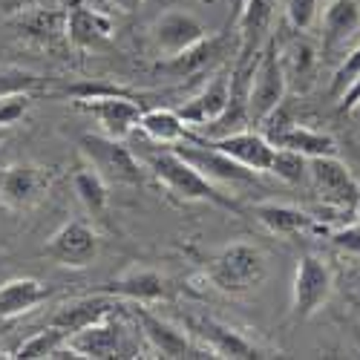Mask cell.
<instances>
[{
  "mask_svg": "<svg viewBox=\"0 0 360 360\" xmlns=\"http://www.w3.org/2000/svg\"><path fill=\"white\" fill-rule=\"evenodd\" d=\"M147 170L153 173L159 182L185 202H211L225 211H243L236 199H231L219 185H214L207 176H202L185 156H179L173 147L159 144V150H147L141 156Z\"/></svg>",
  "mask_w": 360,
  "mask_h": 360,
  "instance_id": "cell-1",
  "label": "cell"
},
{
  "mask_svg": "<svg viewBox=\"0 0 360 360\" xmlns=\"http://www.w3.org/2000/svg\"><path fill=\"white\" fill-rule=\"evenodd\" d=\"M268 277L265 254L251 243H231L217 251L205 265V280L217 291L231 297H245L257 291Z\"/></svg>",
  "mask_w": 360,
  "mask_h": 360,
  "instance_id": "cell-2",
  "label": "cell"
},
{
  "mask_svg": "<svg viewBox=\"0 0 360 360\" xmlns=\"http://www.w3.org/2000/svg\"><path fill=\"white\" fill-rule=\"evenodd\" d=\"M288 93V78L280 61V52L274 44H268L259 52V61L251 70V84L245 89V107H248V124H262L265 118H271Z\"/></svg>",
  "mask_w": 360,
  "mask_h": 360,
  "instance_id": "cell-3",
  "label": "cell"
},
{
  "mask_svg": "<svg viewBox=\"0 0 360 360\" xmlns=\"http://www.w3.org/2000/svg\"><path fill=\"white\" fill-rule=\"evenodd\" d=\"M78 144L86 165L98 170L107 179V185H141L144 167L122 139H110L104 133H84Z\"/></svg>",
  "mask_w": 360,
  "mask_h": 360,
  "instance_id": "cell-4",
  "label": "cell"
},
{
  "mask_svg": "<svg viewBox=\"0 0 360 360\" xmlns=\"http://www.w3.org/2000/svg\"><path fill=\"white\" fill-rule=\"evenodd\" d=\"M335 291V274L320 257L306 254L297 259V271L291 283V320H311Z\"/></svg>",
  "mask_w": 360,
  "mask_h": 360,
  "instance_id": "cell-5",
  "label": "cell"
},
{
  "mask_svg": "<svg viewBox=\"0 0 360 360\" xmlns=\"http://www.w3.org/2000/svg\"><path fill=\"white\" fill-rule=\"evenodd\" d=\"M309 179L326 207H332L338 214H357L360 182L338 156L309 159Z\"/></svg>",
  "mask_w": 360,
  "mask_h": 360,
  "instance_id": "cell-6",
  "label": "cell"
},
{
  "mask_svg": "<svg viewBox=\"0 0 360 360\" xmlns=\"http://www.w3.org/2000/svg\"><path fill=\"white\" fill-rule=\"evenodd\" d=\"M101 254V239L98 231L84 222V219H72L67 225H61L46 243V257L64 268H89Z\"/></svg>",
  "mask_w": 360,
  "mask_h": 360,
  "instance_id": "cell-7",
  "label": "cell"
},
{
  "mask_svg": "<svg viewBox=\"0 0 360 360\" xmlns=\"http://www.w3.org/2000/svg\"><path fill=\"white\" fill-rule=\"evenodd\" d=\"M136 323L141 326V335L147 340V346L153 349L159 357L167 360H182V357H211L205 346L196 343L193 335L182 332L179 326L167 323L165 317L153 314L150 309H144L141 303H136Z\"/></svg>",
  "mask_w": 360,
  "mask_h": 360,
  "instance_id": "cell-8",
  "label": "cell"
},
{
  "mask_svg": "<svg viewBox=\"0 0 360 360\" xmlns=\"http://www.w3.org/2000/svg\"><path fill=\"white\" fill-rule=\"evenodd\" d=\"M191 332L199 346L207 349L211 357H225V360H254V357H271V352L262 349L259 343L239 335L228 323H219L214 317H193Z\"/></svg>",
  "mask_w": 360,
  "mask_h": 360,
  "instance_id": "cell-9",
  "label": "cell"
},
{
  "mask_svg": "<svg viewBox=\"0 0 360 360\" xmlns=\"http://www.w3.org/2000/svg\"><path fill=\"white\" fill-rule=\"evenodd\" d=\"M173 150L179 156H185L202 176H207L214 185H251L257 173L243 167L239 162H233L231 156H225L222 150L211 147L205 139H196V141H182V144H173Z\"/></svg>",
  "mask_w": 360,
  "mask_h": 360,
  "instance_id": "cell-10",
  "label": "cell"
},
{
  "mask_svg": "<svg viewBox=\"0 0 360 360\" xmlns=\"http://www.w3.org/2000/svg\"><path fill=\"white\" fill-rule=\"evenodd\" d=\"M49 182L52 179L41 165L32 162L9 165L4 176H0V205L9 207V211H29L46 196Z\"/></svg>",
  "mask_w": 360,
  "mask_h": 360,
  "instance_id": "cell-11",
  "label": "cell"
},
{
  "mask_svg": "<svg viewBox=\"0 0 360 360\" xmlns=\"http://www.w3.org/2000/svg\"><path fill=\"white\" fill-rule=\"evenodd\" d=\"M75 107L93 115L104 136L122 139V141H127L139 130L141 112H144L133 98H124V96H89V98H78Z\"/></svg>",
  "mask_w": 360,
  "mask_h": 360,
  "instance_id": "cell-12",
  "label": "cell"
},
{
  "mask_svg": "<svg viewBox=\"0 0 360 360\" xmlns=\"http://www.w3.org/2000/svg\"><path fill=\"white\" fill-rule=\"evenodd\" d=\"M64 38L70 41V46L84 49V52L104 49L115 38V20L98 9L72 4L64 12Z\"/></svg>",
  "mask_w": 360,
  "mask_h": 360,
  "instance_id": "cell-13",
  "label": "cell"
},
{
  "mask_svg": "<svg viewBox=\"0 0 360 360\" xmlns=\"http://www.w3.org/2000/svg\"><path fill=\"white\" fill-rule=\"evenodd\" d=\"M231 93H233V75L225 72V70H219V72H214L211 78H207L199 93H196L191 101H185L176 112L185 118L188 127L202 130V127H207V124H214L217 118L228 110Z\"/></svg>",
  "mask_w": 360,
  "mask_h": 360,
  "instance_id": "cell-14",
  "label": "cell"
},
{
  "mask_svg": "<svg viewBox=\"0 0 360 360\" xmlns=\"http://www.w3.org/2000/svg\"><path fill=\"white\" fill-rule=\"evenodd\" d=\"M207 35V26L191 15V12H179V9H170L165 12L156 23H153V41H156V49L165 55V58H173L179 52L191 49L193 44L205 41Z\"/></svg>",
  "mask_w": 360,
  "mask_h": 360,
  "instance_id": "cell-15",
  "label": "cell"
},
{
  "mask_svg": "<svg viewBox=\"0 0 360 360\" xmlns=\"http://www.w3.org/2000/svg\"><path fill=\"white\" fill-rule=\"evenodd\" d=\"M67 346L78 360H104V357H127L124 354V328L115 320L104 317L98 323L84 326L81 332L67 338Z\"/></svg>",
  "mask_w": 360,
  "mask_h": 360,
  "instance_id": "cell-16",
  "label": "cell"
},
{
  "mask_svg": "<svg viewBox=\"0 0 360 360\" xmlns=\"http://www.w3.org/2000/svg\"><path fill=\"white\" fill-rule=\"evenodd\" d=\"M207 144L222 150L225 156H231L233 162H239L243 167H248L254 173H268V167H271V159H274V144L268 141L262 133L248 130V127L245 130H236V133H228L222 139H211Z\"/></svg>",
  "mask_w": 360,
  "mask_h": 360,
  "instance_id": "cell-17",
  "label": "cell"
},
{
  "mask_svg": "<svg viewBox=\"0 0 360 360\" xmlns=\"http://www.w3.org/2000/svg\"><path fill=\"white\" fill-rule=\"evenodd\" d=\"M101 294H110V297H122V300H130V303H162V300L170 297V285L167 280L153 271V268H127L124 274H118L115 280H110Z\"/></svg>",
  "mask_w": 360,
  "mask_h": 360,
  "instance_id": "cell-18",
  "label": "cell"
},
{
  "mask_svg": "<svg viewBox=\"0 0 360 360\" xmlns=\"http://www.w3.org/2000/svg\"><path fill=\"white\" fill-rule=\"evenodd\" d=\"M323 49H343L360 32V4L357 0H328L320 9Z\"/></svg>",
  "mask_w": 360,
  "mask_h": 360,
  "instance_id": "cell-19",
  "label": "cell"
},
{
  "mask_svg": "<svg viewBox=\"0 0 360 360\" xmlns=\"http://www.w3.org/2000/svg\"><path fill=\"white\" fill-rule=\"evenodd\" d=\"M265 139L271 141L274 147H285V150H297L303 153L306 159H314V156H338V141L328 136V133H320V130H311V127H300V124H265L262 127Z\"/></svg>",
  "mask_w": 360,
  "mask_h": 360,
  "instance_id": "cell-20",
  "label": "cell"
},
{
  "mask_svg": "<svg viewBox=\"0 0 360 360\" xmlns=\"http://www.w3.org/2000/svg\"><path fill=\"white\" fill-rule=\"evenodd\" d=\"M251 214L259 225H265L271 233H311V231H326V225L317 222V217L300 211L291 205H277V202H259L251 207Z\"/></svg>",
  "mask_w": 360,
  "mask_h": 360,
  "instance_id": "cell-21",
  "label": "cell"
},
{
  "mask_svg": "<svg viewBox=\"0 0 360 360\" xmlns=\"http://www.w3.org/2000/svg\"><path fill=\"white\" fill-rule=\"evenodd\" d=\"M49 300V288L35 277H15L0 285V320H12Z\"/></svg>",
  "mask_w": 360,
  "mask_h": 360,
  "instance_id": "cell-22",
  "label": "cell"
},
{
  "mask_svg": "<svg viewBox=\"0 0 360 360\" xmlns=\"http://www.w3.org/2000/svg\"><path fill=\"white\" fill-rule=\"evenodd\" d=\"M139 130L153 141V144H182V141H196L199 136L193 133V127H188V122L176 110H144Z\"/></svg>",
  "mask_w": 360,
  "mask_h": 360,
  "instance_id": "cell-23",
  "label": "cell"
},
{
  "mask_svg": "<svg viewBox=\"0 0 360 360\" xmlns=\"http://www.w3.org/2000/svg\"><path fill=\"white\" fill-rule=\"evenodd\" d=\"M112 309H115V303H112L110 294H104V297H101V294H98V297H81V300H72V303L61 306V311L52 317V326H58V328H61V332H67V338H70V335L81 332L84 326L110 317Z\"/></svg>",
  "mask_w": 360,
  "mask_h": 360,
  "instance_id": "cell-24",
  "label": "cell"
},
{
  "mask_svg": "<svg viewBox=\"0 0 360 360\" xmlns=\"http://www.w3.org/2000/svg\"><path fill=\"white\" fill-rule=\"evenodd\" d=\"M72 191L78 196V202L84 205V211L89 217H104L107 214V205H110V185L107 179L93 170V167H81L75 176H72Z\"/></svg>",
  "mask_w": 360,
  "mask_h": 360,
  "instance_id": "cell-25",
  "label": "cell"
},
{
  "mask_svg": "<svg viewBox=\"0 0 360 360\" xmlns=\"http://www.w3.org/2000/svg\"><path fill=\"white\" fill-rule=\"evenodd\" d=\"M217 52H219V41L207 35L205 41L193 44L191 49L179 52V55H173V58H167V61L162 64V70H165L167 75H173V78H188V75L202 72L207 64H211V58H214Z\"/></svg>",
  "mask_w": 360,
  "mask_h": 360,
  "instance_id": "cell-26",
  "label": "cell"
},
{
  "mask_svg": "<svg viewBox=\"0 0 360 360\" xmlns=\"http://www.w3.org/2000/svg\"><path fill=\"white\" fill-rule=\"evenodd\" d=\"M64 346H67V332H61L58 326L49 323L44 332H38L29 340H23L15 349L12 357H18V360H46V357H55Z\"/></svg>",
  "mask_w": 360,
  "mask_h": 360,
  "instance_id": "cell-27",
  "label": "cell"
},
{
  "mask_svg": "<svg viewBox=\"0 0 360 360\" xmlns=\"http://www.w3.org/2000/svg\"><path fill=\"white\" fill-rule=\"evenodd\" d=\"M41 84H44V78L32 70H23L15 64H0V98L32 96Z\"/></svg>",
  "mask_w": 360,
  "mask_h": 360,
  "instance_id": "cell-28",
  "label": "cell"
},
{
  "mask_svg": "<svg viewBox=\"0 0 360 360\" xmlns=\"http://www.w3.org/2000/svg\"><path fill=\"white\" fill-rule=\"evenodd\" d=\"M268 173H274L277 179H283V182H288V185H297L309 176V159L303 153H297V150L274 147V159H271Z\"/></svg>",
  "mask_w": 360,
  "mask_h": 360,
  "instance_id": "cell-29",
  "label": "cell"
},
{
  "mask_svg": "<svg viewBox=\"0 0 360 360\" xmlns=\"http://www.w3.org/2000/svg\"><path fill=\"white\" fill-rule=\"evenodd\" d=\"M280 61H283V70H285V78H306L317 61V55H314V46L306 44V41H291L283 52H280Z\"/></svg>",
  "mask_w": 360,
  "mask_h": 360,
  "instance_id": "cell-30",
  "label": "cell"
},
{
  "mask_svg": "<svg viewBox=\"0 0 360 360\" xmlns=\"http://www.w3.org/2000/svg\"><path fill=\"white\" fill-rule=\"evenodd\" d=\"M285 6V20L294 32H309L320 18V0H283Z\"/></svg>",
  "mask_w": 360,
  "mask_h": 360,
  "instance_id": "cell-31",
  "label": "cell"
},
{
  "mask_svg": "<svg viewBox=\"0 0 360 360\" xmlns=\"http://www.w3.org/2000/svg\"><path fill=\"white\" fill-rule=\"evenodd\" d=\"M360 78V44L343 58V64L338 67L335 78H332V93L340 98V93H346V89Z\"/></svg>",
  "mask_w": 360,
  "mask_h": 360,
  "instance_id": "cell-32",
  "label": "cell"
},
{
  "mask_svg": "<svg viewBox=\"0 0 360 360\" xmlns=\"http://www.w3.org/2000/svg\"><path fill=\"white\" fill-rule=\"evenodd\" d=\"M332 243H335L338 248H343V251H349V254H357V257H360V222H354V225H346V228L335 231V233H332Z\"/></svg>",
  "mask_w": 360,
  "mask_h": 360,
  "instance_id": "cell-33",
  "label": "cell"
},
{
  "mask_svg": "<svg viewBox=\"0 0 360 360\" xmlns=\"http://www.w3.org/2000/svg\"><path fill=\"white\" fill-rule=\"evenodd\" d=\"M360 101V78L346 89V93H340V98H338V107H340V112H349L354 104Z\"/></svg>",
  "mask_w": 360,
  "mask_h": 360,
  "instance_id": "cell-34",
  "label": "cell"
},
{
  "mask_svg": "<svg viewBox=\"0 0 360 360\" xmlns=\"http://www.w3.org/2000/svg\"><path fill=\"white\" fill-rule=\"evenodd\" d=\"M107 4L112 9H118V12H124V15H133V12H139L144 6V0H107Z\"/></svg>",
  "mask_w": 360,
  "mask_h": 360,
  "instance_id": "cell-35",
  "label": "cell"
},
{
  "mask_svg": "<svg viewBox=\"0 0 360 360\" xmlns=\"http://www.w3.org/2000/svg\"><path fill=\"white\" fill-rule=\"evenodd\" d=\"M248 4H251V0H231V20H233V23L243 18V12L248 9Z\"/></svg>",
  "mask_w": 360,
  "mask_h": 360,
  "instance_id": "cell-36",
  "label": "cell"
},
{
  "mask_svg": "<svg viewBox=\"0 0 360 360\" xmlns=\"http://www.w3.org/2000/svg\"><path fill=\"white\" fill-rule=\"evenodd\" d=\"M346 115H349V118H354V122L360 124V101H357V104H354V107H352V110H349Z\"/></svg>",
  "mask_w": 360,
  "mask_h": 360,
  "instance_id": "cell-37",
  "label": "cell"
},
{
  "mask_svg": "<svg viewBox=\"0 0 360 360\" xmlns=\"http://www.w3.org/2000/svg\"><path fill=\"white\" fill-rule=\"evenodd\" d=\"M4 130H6V127H0V141H4Z\"/></svg>",
  "mask_w": 360,
  "mask_h": 360,
  "instance_id": "cell-38",
  "label": "cell"
},
{
  "mask_svg": "<svg viewBox=\"0 0 360 360\" xmlns=\"http://www.w3.org/2000/svg\"><path fill=\"white\" fill-rule=\"evenodd\" d=\"M320 4H328V0H320Z\"/></svg>",
  "mask_w": 360,
  "mask_h": 360,
  "instance_id": "cell-39",
  "label": "cell"
},
{
  "mask_svg": "<svg viewBox=\"0 0 360 360\" xmlns=\"http://www.w3.org/2000/svg\"><path fill=\"white\" fill-rule=\"evenodd\" d=\"M357 314H360V306H357Z\"/></svg>",
  "mask_w": 360,
  "mask_h": 360,
  "instance_id": "cell-40",
  "label": "cell"
}]
</instances>
